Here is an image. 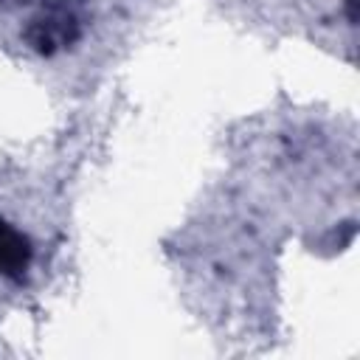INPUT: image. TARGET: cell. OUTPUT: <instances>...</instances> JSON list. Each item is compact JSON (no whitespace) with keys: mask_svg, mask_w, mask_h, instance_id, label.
Returning <instances> with one entry per match:
<instances>
[{"mask_svg":"<svg viewBox=\"0 0 360 360\" xmlns=\"http://www.w3.org/2000/svg\"><path fill=\"white\" fill-rule=\"evenodd\" d=\"M79 28H76V17L70 11L65 14H48L42 20H34V25L28 28V42L39 51V53H53L56 45L76 39Z\"/></svg>","mask_w":360,"mask_h":360,"instance_id":"obj_1","label":"cell"},{"mask_svg":"<svg viewBox=\"0 0 360 360\" xmlns=\"http://www.w3.org/2000/svg\"><path fill=\"white\" fill-rule=\"evenodd\" d=\"M346 11H349V20L354 22L357 20V0H346Z\"/></svg>","mask_w":360,"mask_h":360,"instance_id":"obj_3","label":"cell"},{"mask_svg":"<svg viewBox=\"0 0 360 360\" xmlns=\"http://www.w3.org/2000/svg\"><path fill=\"white\" fill-rule=\"evenodd\" d=\"M31 262V242L0 219V276H20Z\"/></svg>","mask_w":360,"mask_h":360,"instance_id":"obj_2","label":"cell"}]
</instances>
